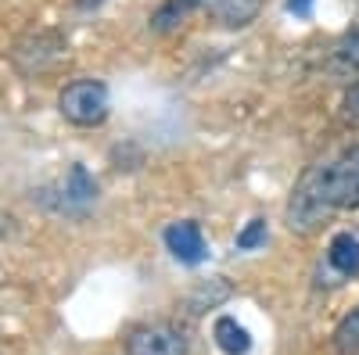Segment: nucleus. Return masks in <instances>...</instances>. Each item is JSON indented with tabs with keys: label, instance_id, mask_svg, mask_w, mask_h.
Returning <instances> with one entry per match:
<instances>
[{
	"label": "nucleus",
	"instance_id": "6",
	"mask_svg": "<svg viewBox=\"0 0 359 355\" xmlns=\"http://www.w3.org/2000/svg\"><path fill=\"white\" fill-rule=\"evenodd\" d=\"M327 265L334 270V277L352 280L359 277V237L355 233H334L327 244Z\"/></svg>",
	"mask_w": 359,
	"mask_h": 355
},
{
	"label": "nucleus",
	"instance_id": "9",
	"mask_svg": "<svg viewBox=\"0 0 359 355\" xmlns=\"http://www.w3.org/2000/svg\"><path fill=\"white\" fill-rule=\"evenodd\" d=\"M212 337H216V344H219L226 355H248V348H252L248 330H245L233 316H219V319H216Z\"/></svg>",
	"mask_w": 359,
	"mask_h": 355
},
{
	"label": "nucleus",
	"instance_id": "10",
	"mask_svg": "<svg viewBox=\"0 0 359 355\" xmlns=\"http://www.w3.org/2000/svg\"><path fill=\"white\" fill-rule=\"evenodd\" d=\"M201 4H205V0H165V4L151 15V29H155V33H172V29L184 25L187 15L194 8H201Z\"/></svg>",
	"mask_w": 359,
	"mask_h": 355
},
{
	"label": "nucleus",
	"instance_id": "15",
	"mask_svg": "<svg viewBox=\"0 0 359 355\" xmlns=\"http://www.w3.org/2000/svg\"><path fill=\"white\" fill-rule=\"evenodd\" d=\"M287 11L298 18H309L313 15V0H287Z\"/></svg>",
	"mask_w": 359,
	"mask_h": 355
},
{
	"label": "nucleus",
	"instance_id": "14",
	"mask_svg": "<svg viewBox=\"0 0 359 355\" xmlns=\"http://www.w3.org/2000/svg\"><path fill=\"white\" fill-rule=\"evenodd\" d=\"M341 118H345L348 126H359V83L348 86V94L341 101Z\"/></svg>",
	"mask_w": 359,
	"mask_h": 355
},
{
	"label": "nucleus",
	"instance_id": "12",
	"mask_svg": "<svg viewBox=\"0 0 359 355\" xmlns=\"http://www.w3.org/2000/svg\"><path fill=\"white\" fill-rule=\"evenodd\" d=\"M334 351L338 355H359V309H352L334 330Z\"/></svg>",
	"mask_w": 359,
	"mask_h": 355
},
{
	"label": "nucleus",
	"instance_id": "7",
	"mask_svg": "<svg viewBox=\"0 0 359 355\" xmlns=\"http://www.w3.org/2000/svg\"><path fill=\"white\" fill-rule=\"evenodd\" d=\"M208 15H212L219 25L226 29H245L259 18L262 11V0H205Z\"/></svg>",
	"mask_w": 359,
	"mask_h": 355
},
{
	"label": "nucleus",
	"instance_id": "3",
	"mask_svg": "<svg viewBox=\"0 0 359 355\" xmlns=\"http://www.w3.org/2000/svg\"><path fill=\"white\" fill-rule=\"evenodd\" d=\"M126 355H187V337L169 323H147L130 330Z\"/></svg>",
	"mask_w": 359,
	"mask_h": 355
},
{
	"label": "nucleus",
	"instance_id": "2",
	"mask_svg": "<svg viewBox=\"0 0 359 355\" xmlns=\"http://www.w3.org/2000/svg\"><path fill=\"white\" fill-rule=\"evenodd\" d=\"M57 108L69 118L72 126H101L108 118V86L101 79H72L62 97H57Z\"/></svg>",
	"mask_w": 359,
	"mask_h": 355
},
{
	"label": "nucleus",
	"instance_id": "13",
	"mask_svg": "<svg viewBox=\"0 0 359 355\" xmlns=\"http://www.w3.org/2000/svg\"><path fill=\"white\" fill-rule=\"evenodd\" d=\"M262 241H266V219H252L241 233H237V248H241V251H252Z\"/></svg>",
	"mask_w": 359,
	"mask_h": 355
},
{
	"label": "nucleus",
	"instance_id": "11",
	"mask_svg": "<svg viewBox=\"0 0 359 355\" xmlns=\"http://www.w3.org/2000/svg\"><path fill=\"white\" fill-rule=\"evenodd\" d=\"M97 197V183H94V176H90L83 165H72L69 176H65V204H90Z\"/></svg>",
	"mask_w": 359,
	"mask_h": 355
},
{
	"label": "nucleus",
	"instance_id": "16",
	"mask_svg": "<svg viewBox=\"0 0 359 355\" xmlns=\"http://www.w3.org/2000/svg\"><path fill=\"white\" fill-rule=\"evenodd\" d=\"M101 4H104V0H76L79 11H94V8H101Z\"/></svg>",
	"mask_w": 359,
	"mask_h": 355
},
{
	"label": "nucleus",
	"instance_id": "4",
	"mask_svg": "<svg viewBox=\"0 0 359 355\" xmlns=\"http://www.w3.org/2000/svg\"><path fill=\"white\" fill-rule=\"evenodd\" d=\"M62 54H65V40L57 36V33H29V36L11 50L15 65H18L22 72H43V69H50Z\"/></svg>",
	"mask_w": 359,
	"mask_h": 355
},
{
	"label": "nucleus",
	"instance_id": "1",
	"mask_svg": "<svg viewBox=\"0 0 359 355\" xmlns=\"http://www.w3.org/2000/svg\"><path fill=\"white\" fill-rule=\"evenodd\" d=\"M348 209H359V144L345 147L338 158L309 169L298 180L284 219L291 233H316L334 212Z\"/></svg>",
	"mask_w": 359,
	"mask_h": 355
},
{
	"label": "nucleus",
	"instance_id": "8",
	"mask_svg": "<svg viewBox=\"0 0 359 355\" xmlns=\"http://www.w3.org/2000/svg\"><path fill=\"white\" fill-rule=\"evenodd\" d=\"M331 72L341 79H355L359 76V22L338 40L334 54H331Z\"/></svg>",
	"mask_w": 359,
	"mask_h": 355
},
{
	"label": "nucleus",
	"instance_id": "5",
	"mask_svg": "<svg viewBox=\"0 0 359 355\" xmlns=\"http://www.w3.org/2000/svg\"><path fill=\"white\" fill-rule=\"evenodd\" d=\"M165 248L172 251L176 262H184V265H198L205 262L208 248H205V237H201V226L194 219H184V223H172L165 230Z\"/></svg>",
	"mask_w": 359,
	"mask_h": 355
}]
</instances>
